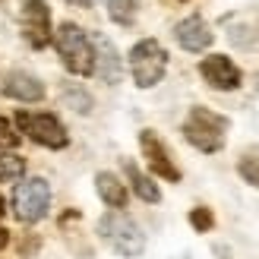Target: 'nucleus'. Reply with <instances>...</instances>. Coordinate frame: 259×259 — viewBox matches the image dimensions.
<instances>
[{"mask_svg":"<svg viewBox=\"0 0 259 259\" xmlns=\"http://www.w3.org/2000/svg\"><path fill=\"white\" fill-rule=\"evenodd\" d=\"M228 126H231V120L225 114H215V111L199 105V108H190L187 120H184V139L193 149H199L205 155H215V152H222L225 142H228Z\"/></svg>","mask_w":259,"mask_h":259,"instance_id":"1","label":"nucleus"},{"mask_svg":"<svg viewBox=\"0 0 259 259\" xmlns=\"http://www.w3.org/2000/svg\"><path fill=\"white\" fill-rule=\"evenodd\" d=\"M54 45L57 54L73 76H95V51H92V38H89L76 22H63L54 32Z\"/></svg>","mask_w":259,"mask_h":259,"instance_id":"2","label":"nucleus"},{"mask_svg":"<svg viewBox=\"0 0 259 259\" xmlns=\"http://www.w3.org/2000/svg\"><path fill=\"white\" fill-rule=\"evenodd\" d=\"M98 234L114 253L126 256V259H133V256H139L142 250H146V234H142L139 225L130 215H123L120 209H111L108 215H101Z\"/></svg>","mask_w":259,"mask_h":259,"instance_id":"3","label":"nucleus"},{"mask_svg":"<svg viewBox=\"0 0 259 259\" xmlns=\"http://www.w3.org/2000/svg\"><path fill=\"white\" fill-rule=\"evenodd\" d=\"M167 70V51L161 48V41L155 38H142L130 51V73H133V82L139 89H152L161 82V76Z\"/></svg>","mask_w":259,"mask_h":259,"instance_id":"4","label":"nucleus"},{"mask_svg":"<svg viewBox=\"0 0 259 259\" xmlns=\"http://www.w3.org/2000/svg\"><path fill=\"white\" fill-rule=\"evenodd\" d=\"M51 209V187L48 180L41 177H25V180H16L13 187V212H16L19 222L25 225H35L41 222Z\"/></svg>","mask_w":259,"mask_h":259,"instance_id":"5","label":"nucleus"},{"mask_svg":"<svg viewBox=\"0 0 259 259\" xmlns=\"http://www.w3.org/2000/svg\"><path fill=\"white\" fill-rule=\"evenodd\" d=\"M16 126L19 133H25L32 142L45 149H67L70 146V136H67V126L57 120V114H32V111H19L16 114Z\"/></svg>","mask_w":259,"mask_h":259,"instance_id":"6","label":"nucleus"},{"mask_svg":"<svg viewBox=\"0 0 259 259\" xmlns=\"http://www.w3.org/2000/svg\"><path fill=\"white\" fill-rule=\"evenodd\" d=\"M22 38L35 51L51 45L54 32H51V10L45 0H25L22 4Z\"/></svg>","mask_w":259,"mask_h":259,"instance_id":"7","label":"nucleus"},{"mask_svg":"<svg viewBox=\"0 0 259 259\" xmlns=\"http://www.w3.org/2000/svg\"><path fill=\"white\" fill-rule=\"evenodd\" d=\"M139 149H142V155H146L152 174H158L161 180H171V184L180 180V167L174 164L171 152H167V146L158 139L155 130H142V133H139Z\"/></svg>","mask_w":259,"mask_h":259,"instance_id":"8","label":"nucleus"},{"mask_svg":"<svg viewBox=\"0 0 259 259\" xmlns=\"http://www.w3.org/2000/svg\"><path fill=\"white\" fill-rule=\"evenodd\" d=\"M199 73L212 89H218V92H234V89H240V79H243L237 63L225 54H209L199 63Z\"/></svg>","mask_w":259,"mask_h":259,"instance_id":"9","label":"nucleus"},{"mask_svg":"<svg viewBox=\"0 0 259 259\" xmlns=\"http://www.w3.org/2000/svg\"><path fill=\"white\" fill-rule=\"evenodd\" d=\"M89 38H92V51H95V76H98L101 82H108V85L120 82V76H123V63H120L117 48L111 45V38H108V35H101V32L89 35Z\"/></svg>","mask_w":259,"mask_h":259,"instance_id":"10","label":"nucleus"},{"mask_svg":"<svg viewBox=\"0 0 259 259\" xmlns=\"http://www.w3.org/2000/svg\"><path fill=\"white\" fill-rule=\"evenodd\" d=\"M174 38H177V45L190 51V54H199V51H205L212 45V29H209V22H205L202 16H187V19H180L177 22V29H174Z\"/></svg>","mask_w":259,"mask_h":259,"instance_id":"11","label":"nucleus"},{"mask_svg":"<svg viewBox=\"0 0 259 259\" xmlns=\"http://www.w3.org/2000/svg\"><path fill=\"white\" fill-rule=\"evenodd\" d=\"M4 95L13 98V101H41L45 98V85H41L38 76L16 70V73H10L4 79Z\"/></svg>","mask_w":259,"mask_h":259,"instance_id":"12","label":"nucleus"},{"mask_svg":"<svg viewBox=\"0 0 259 259\" xmlns=\"http://www.w3.org/2000/svg\"><path fill=\"white\" fill-rule=\"evenodd\" d=\"M95 190H98V196L105 205H111V209H123L126 205V187H123V180L117 174H111V171H98L95 177Z\"/></svg>","mask_w":259,"mask_h":259,"instance_id":"13","label":"nucleus"},{"mask_svg":"<svg viewBox=\"0 0 259 259\" xmlns=\"http://www.w3.org/2000/svg\"><path fill=\"white\" fill-rule=\"evenodd\" d=\"M123 171H126V177H130V184H133V193H136L142 202H158V199H161V190L155 187V184H152V177H146L133 161H126V164H123Z\"/></svg>","mask_w":259,"mask_h":259,"instance_id":"14","label":"nucleus"},{"mask_svg":"<svg viewBox=\"0 0 259 259\" xmlns=\"http://www.w3.org/2000/svg\"><path fill=\"white\" fill-rule=\"evenodd\" d=\"M25 174V158L0 146V184H16Z\"/></svg>","mask_w":259,"mask_h":259,"instance_id":"15","label":"nucleus"},{"mask_svg":"<svg viewBox=\"0 0 259 259\" xmlns=\"http://www.w3.org/2000/svg\"><path fill=\"white\" fill-rule=\"evenodd\" d=\"M105 7L111 13V19L120 25H130L136 16V0H105Z\"/></svg>","mask_w":259,"mask_h":259,"instance_id":"16","label":"nucleus"},{"mask_svg":"<svg viewBox=\"0 0 259 259\" xmlns=\"http://www.w3.org/2000/svg\"><path fill=\"white\" fill-rule=\"evenodd\" d=\"M237 174L247 180L250 187L259 190V155H243V158L237 161Z\"/></svg>","mask_w":259,"mask_h":259,"instance_id":"17","label":"nucleus"},{"mask_svg":"<svg viewBox=\"0 0 259 259\" xmlns=\"http://www.w3.org/2000/svg\"><path fill=\"white\" fill-rule=\"evenodd\" d=\"M190 225L199 231V234H205V231L215 228V215L212 209H205V205H196V209H190Z\"/></svg>","mask_w":259,"mask_h":259,"instance_id":"18","label":"nucleus"},{"mask_svg":"<svg viewBox=\"0 0 259 259\" xmlns=\"http://www.w3.org/2000/svg\"><path fill=\"white\" fill-rule=\"evenodd\" d=\"M63 98H67L70 105H76V111H79V114L92 111V98H89L85 92H79V89H70V92H63Z\"/></svg>","mask_w":259,"mask_h":259,"instance_id":"19","label":"nucleus"},{"mask_svg":"<svg viewBox=\"0 0 259 259\" xmlns=\"http://www.w3.org/2000/svg\"><path fill=\"white\" fill-rule=\"evenodd\" d=\"M19 142V136H16V130H13V123L7 120V117H0V146H16Z\"/></svg>","mask_w":259,"mask_h":259,"instance_id":"20","label":"nucleus"},{"mask_svg":"<svg viewBox=\"0 0 259 259\" xmlns=\"http://www.w3.org/2000/svg\"><path fill=\"white\" fill-rule=\"evenodd\" d=\"M7 243H10V231H7V228H0V250H4Z\"/></svg>","mask_w":259,"mask_h":259,"instance_id":"21","label":"nucleus"},{"mask_svg":"<svg viewBox=\"0 0 259 259\" xmlns=\"http://www.w3.org/2000/svg\"><path fill=\"white\" fill-rule=\"evenodd\" d=\"M67 4H73V7H82V10H85V7H92V0H67Z\"/></svg>","mask_w":259,"mask_h":259,"instance_id":"22","label":"nucleus"},{"mask_svg":"<svg viewBox=\"0 0 259 259\" xmlns=\"http://www.w3.org/2000/svg\"><path fill=\"white\" fill-rule=\"evenodd\" d=\"M7 212V202H4V196H0V215H4Z\"/></svg>","mask_w":259,"mask_h":259,"instance_id":"23","label":"nucleus"}]
</instances>
